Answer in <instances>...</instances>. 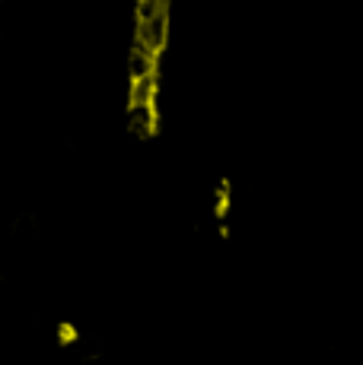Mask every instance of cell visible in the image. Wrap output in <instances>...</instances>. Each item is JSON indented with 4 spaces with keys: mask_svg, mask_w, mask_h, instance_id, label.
Masks as SVG:
<instances>
[{
    "mask_svg": "<svg viewBox=\"0 0 363 365\" xmlns=\"http://www.w3.org/2000/svg\"><path fill=\"white\" fill-rule=\"evenodd\" d=\"M128 128L137 137H150L159 128V108L156 105H128Z\"/></svg>",
    "mask_w": 363,
    "mask_h": 365,
    "instance_id": "6da1fadb",
    "label": "cell"
}]
</instances>
